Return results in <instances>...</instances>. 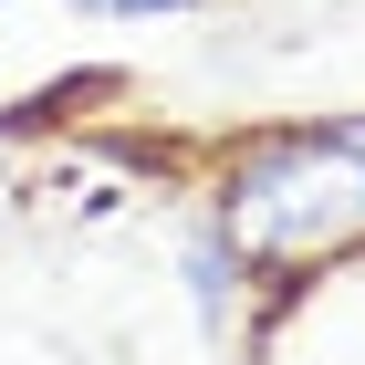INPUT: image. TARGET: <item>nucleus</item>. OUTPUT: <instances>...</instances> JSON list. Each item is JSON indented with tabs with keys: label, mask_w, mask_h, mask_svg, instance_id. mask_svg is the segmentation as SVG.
I'll return each instance as SVG.
<instances>
[{
	"label": "nucleus",
	"mask_w": 365,
	"mask_h": 365,
	"mask_svg": "<svg viewBox=\"0 0 365 365\" xmlns=\"http://www.w3.org/2000/svg\"><path fill=\"white\" fill-rule=\"evenodd\" d=\"M220 251L251 272L303 282L365 251V115L251 136L220 168Z\"/></svg>",
	"instance_id": "1"
},
{
	"label": "nucleus",
	"mask_w": 365,
	"mask_h": 365,
	"mask_svg": "<svg viewBox=\"0 0 365 365\" xmlns=\"http://www.w3.org/2000/svg\"><path fill=\"white\" fill-rule=\"evenodd\" d=\"M73 11H94V21H157V11H188V0H73Z\"/></svg>",
	"instance_id": "2"
}]
</instances>
